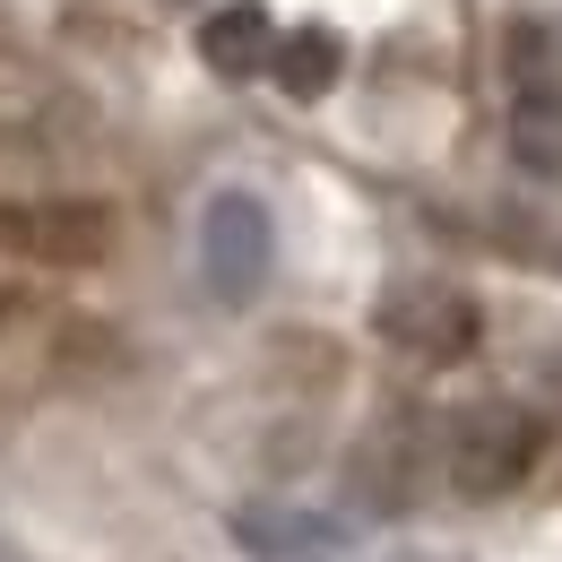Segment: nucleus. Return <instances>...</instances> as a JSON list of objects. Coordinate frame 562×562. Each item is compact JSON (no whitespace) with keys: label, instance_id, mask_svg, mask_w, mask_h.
I'll return each mask as SVG.
<instances>
[{"label":"nucleus","instance_id":"f03ea898","mask_svg":"<svg viewBox=\"0 0 562 562\" xmlns=\"http://www.w3.org/2000/svg\"><path fill=\"white\" fill-rule=\"evenodd\" d=\"M381 329H390L398 347L432 355V363H450V355H468V347H476V312H468L459 294H441V285H407V294H390Z\"/></svg>","mask_w":562,"mask_h":562},{"label":"nucleus","instance_id":"20e7f679","mask_svg":"<svg viewBox=\"0 0 562 562\" xmlns=\"http://www.w3.org/2000/svg\"><path fill=\"white\" fill-rule=\"evenodd\" d=\"M260 53H269V18H260V9H225L209 26V61L216 70H260Z\"/></svg>","mask_w":562,"mask_h":562},{"label":"nucleus","instance_id":"39448f33","mask_svg":"<svg viewBox=\"0 0 562 562\" xmlns=\"http://www.w3.org/2000/svg\"><path fill=\"white\" fill-rule=\"evenodd\" d=\"M278 78L294 87V95H321V87L338 78V35H321V26H312V35H294V44L278 53Z\"/></svg>","mask_w":562,"mask_h":562},{"label":"nucleus","instance_id":"7ed1b4c3","mask_svg":"<svg viewBox=\"0 0 562 562\" xmlns=\"http://www.w3.org/2000/svg\"><path fill=\"white\" fill-rule=\"evenodd\" d=\"M510 87H519V131L537 147V131L562 122V35L554 26H519L510 35Z\"/></svg>","mask_w":562,"mask_h":562},{"label":"nucleus","instance_id":"f257e3e1","mask_svg":"<svg viewBox=\"0 0 562 562\" xmlns=\"http://www.w3.org/2000/svg\"><path fill=\"white\" fill-rule=\"evenodd\" d=\"M528 459H537V424L519 416V407H468V416L450 424V485L468 493V502L510 493L528 476Z\"/></svg>","mask_w":562,"mask_h":562}]
</instances>
